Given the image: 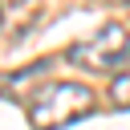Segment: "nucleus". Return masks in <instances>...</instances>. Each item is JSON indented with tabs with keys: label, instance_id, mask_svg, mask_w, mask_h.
I'll return each instance as SVG.
<instances>
[{
	"label": "nucleus",
	"instance_id": "7ed1b4c3",
	"mask_svg": "<svg viewBox=\"0 0 130 130\" xmlns=\"http://www.w3.org/2000/svg\"><path fill=\"white\" fill-rule=\"evenodd\" d=\"M37 16H41V0H12V4L0 12V24H4L8 45H16V41L37 24Z\"/></svg>",
	"mask_w": 130,
	"mask_h": 130
},
{
	"label": "nucleus",
	"instance_id": "0eeeda50",
	"mask_svg": "<svg viewBox=\"0 0 130 130\" xmlns=\"http://www.w3.org/2000/svg\"><path fill=\"white\" fill-rule=\"evenodd\" d=\"M126 4H130V0H126Z\"/></svg>",
	"mask_w": 130,
	"mask_h": 130
},
{
	"label": "nucleus",
	"instance_id": "423d86ee",
	"mask_svg": "<svg viewBox=\"0 0 130 130\" xmlns=\"http://www.w3.org/2000/svg\"><path fill=\"white\" fill-rule=\"evenodd\" d=\"M0 12H4V8H0Z\"/></svg>",
	"mask_w": 130,
	"mask_h": 130
},
{
	"label": "nucleus",
	"instance_id": "39448f33",
	"mask_svg": "<svg viewBox=\"0 0 130 130\" xmlns=\"http://www.w3.org/2000/svg\"><path fill=\"white\" fill-rule=\"evenodd\" d=\"M126 8H130V4H126Z\"/></svg>",
	"mask_w": 130,
	"mask_h": 130
},
{
	"label": "nucleus",
	"instance_id": "20e7f679",
	"mask_svg": "<svg viewBox=\"0 0 130 130\" xmlns=\"http://www.w3.org/2000/svg\"><path fill=\"white\" fill-rule=\"evenodd\" d=\"M110 93H114V102H118V106H130V69L114 77V85H110Z\"/></svg>",
	"mask_w": 130,
	"mask_h": 130
},
{
	"label": "nucleus",
	"instance_id": "f03ea898",
	"mask_svg": "<svg viewBox=\"0 0 130 130\" xmlns=\"http://www.w3.org/2000/svg\"><path fill=\"white\" fill-rule=\"evenodd\" d=\"M65 61L77 65V69H89V73H122V65L130 61V28L118 24V20H110L93 37L69 45Z\"/></svg>",
	"mask_w": 130,
	"mask_h": 130
},
{
	"label": "nucleus",
	"instance_id": "f257e3e1",
	"mask_svg": "<svg viewBox=\"0 0 130 130\" xmlns=\"http://www.w3.org/2000/svg\"><path fill=\"white\" fill-rule=\"evenodd\" d=\"M28 126L32 130H61L81 122L85 114H93V89L81 81H49L45 89L28 93L24 102Z\"/></svg>",
	"mask_w": 130,
	"mask_h": 130
}]
</instances>
